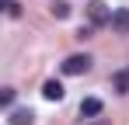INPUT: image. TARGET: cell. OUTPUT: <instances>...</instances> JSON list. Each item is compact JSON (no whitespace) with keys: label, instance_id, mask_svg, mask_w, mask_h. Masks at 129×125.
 <instances>
[{"label":"cell","instance_id":"6da1fadb","mask_svg":"<svg viewBox=\"0 0 129 125\" xmlns=\"http://www.w3.org/2000/svg\"><path fill=\"white\" fill-rule=\"evenodd\" d=\"M91 56H87V52H77V56H66L63 59V73L66 77H80V73H87V70H91Z\"/></svg>","mask_w":129,"mask_h":125},{"label":"cell","instance_id":"7a4b0ae2","mask_svg":"<svg viewBox=\"0 0 129 125\" xmlns=\"http://www.w3.org/2000/svg\"><path fill=\"white\" fill-rule=\"evenodd\" d=\"M87 21H91L94 28H105V24H112V11H108L101 0H91V4H87Z\"/></svg>","mask_w":129,"mask_h":125},{"label":"cell","instance_id":"3957f363","mask_svg":"<svg viewBox=\"0 0 129 125\" xmlns=\"http://www.w3.org/2000/svg\"><path fill=\"white\" fill-rule=\"evenodd\" d=\"M112 31L129 35V11L126 7H115V11H112Z\"/></svg>","mask_w":129,"mask_h":125},{"label":"cell","instance_id":"277c9868","mask_svg":"<svg viewBox=\"0 0 129 125\" xmlns=\"http://www.w3.org/2000/svg\"><path fill=\"white\" fill-rule=\"evenodd\" d=\"M101 108H105L101 97H84V101H80V118H98Z\"/></svg>","mask_w":129,"mask_h":125},{"label":"cell","instance_id":"5b68a950","mask_svg":"<svg viewBox=\"0 0 129 125\" xmlns=\"http://www.w3.org/2000/svg\"><path fill=\"white\" fill-rule=\"evenodd\" d=\"M7 122H11V125H31V122H35V115H31V108H11Z\"/></svg>","mask_w":129,"mask_h":125},{"label":"cell","instance_id":"8992f818","mask_svg":"<svg viewBox=\"0 0 129 125\" xmlns=\"http://www.w3.org/2000/svg\"><path fill=\"white\" fill-rule=\"evenodd\" d=\"M63 94H66V90H63L59 80H45V87H42V97H45V101H63Z\"/></svg>","mask_w":129,"mask_h":125},{"label":"cell","instance_id":"52a82bcc","mask_svg":"<svg viewBox=\"0 0 129 125\" xmlns=\"http://www.w3.org/2000/svg\"><path fill=\"white\" fill-rule=\"evenodd\" d=\"M112 90H115V94H129V70L112 73Z\"/></svg>","mask_w":129,"mask_h":125},{"label":"cell","instance_id":"ba28073f","mask_svg":"<svg viewBox=\"0 0 129 125\" xmlns=\"http://www.w3.org/2000/svg\"><path fill=\"white\" fill-rule=\"evenodd\" d=\"M49 14H52L56 21H66V18H70V4H66V0H52V7H49Z\"/></svg>","mask_w":129,"mask_h":125},{"label":"cell","instance_id":"9c48e42d","mask_svg":"<svg viewBox=\"0 0 129 125\" xmlns=\"http://www.w3.org/2000/svg\"><path fill=\"white\" fill-rule=\"evenodd\" d=\"M4 14H7V18H18V14H21V4H18V0H4Z\"/></svg>","mask_w":129,"mask_h":125},{"label":"cell","instance_id":"30bf717a","mask_svg":"<svg viewBox=\"0 0 129 125\" xmlns=\"http://www.w3.org/2000/svg\"><path fill=\"white\" fill-rule=\"evenodd\" d=\"M14 94H18L14 87H4V90H0V104H4V108H11V104H14Z\"/></svg>","mask_w":129,"mask_h":125},{"label":"cell","instance_id":"8fae6325","mask_svg":"<svg viewBox=\"0 0 129 125\" xmlns=\"http://www.w3.org/2000/svg\"><path fill=\"white\" fill-rule=\"evenodd\" d=\"M94 35V24H80V31H77V38H91Z\"/></svg>","mask_w":129,"mask_h":125},{"label":"cell","instance_id":"7c38bea8","mask_svg":"<svg viewBox=\"0 0 129 125\" xmlns=\"http://www.w3.org/2000/svg\"><path fill=\"white\" fill-rule=\"evenodd\" d=\"M91 125H108V118H98V122H91Z\"/></svg>","mask_w":129,"mask_h":125}]
</instances>
